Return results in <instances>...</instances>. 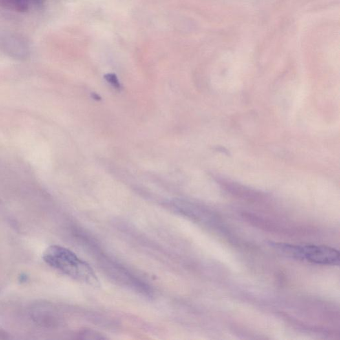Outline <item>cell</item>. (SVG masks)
Listing matches in <instances>:
<instances>
[{
    "label": "cell",
    "instance_id": "277c9868",
    "mask_svg": "<svg viewBox=\"0 0 340 340\" xmlns=\"http://www.w3.org/2000/svg\"><path fill=\"white\" fill-rule=\"evenodd\" d=\"M105 79H107V81L109 83L116 88V89H118L120 87V83H119L118 79H117L115 75L111 74H107L105 76Z\"/></svg>",
    "mask_w": 340,
    "mask_h": 340
},
{
    "label": "cell",
    "instance_id": "5b68a950",
    "mask_svg": "<svg viewBox=\"0 0 340 340\" xmlns=\"http://www.w3.org/2000/svg\"><path fill=\"white\" fill-rule=\"evenodd\" d=\"M32 6V7H38L43 4V0H25Z\"/></svg>",
    "mask_w": 340,
    "mask_h": 340
},
{
    "label": "cell",
    "instance_id": "3957f363",
    "mask_svg": "<svg viewBox=\"0 0 340 340\" xmlns=\"http://www.w3.org/2000/svg\"><path fill=\"white\" fill-rule=\"evenodd\" d=\"M2 47L6 54L14 59H26L30 55V46L28 41L21 35H6L2 39Z\"/></svg>",
    "mask_w": 340,
    "mask_h": 340
},
{
    "label": "cell",
    "instance_id": "7a4b0ae2",
    "mask_svg": "<svg viewBox=\"0 0 340 340\" xmlns=\"http://www.w3.org/2000/svg\"><path fill=\"white\" fill-rule=\"evenodd\" d=\"M275 247L284 255L323 265H339V253L334 249L322 245H294L277 244Z\"/></svg>",
    "mask_w": 340,
    "mask_h": 340
},
{
    "label": "cell",
    "instance_id": "6da1fadb",
    "mask_svg": "<svg viewBox=\"0 0 340 340\" xmlns=\"http://www.w3.org/2000/svg\"><path fill=\"white\" fill-rule=\"evenodd\" d=\"M43 258L46 263L72 279L92 286L99 284L93 269L69 249L60 246H51Z\"/></svg>",
    "mask_w": 340,
    "mask_h": 340
}]
</instances>
